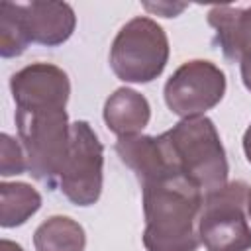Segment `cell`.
<instances>
[{
	"instance_id": "obj_1",
	"label": "cell",
	"mask_w": 251,
	"mask_h": 251,
	"mask_svg": "<svg viewBox=\"0 0 251 251\" xmlns=\"http://www.w3.org/2000/svg\"><path fill=\"white\" fill-rule=\"evenodd\" d=\"M141 192L145 249L196 251L200 247L198 216L202 210L204 192L176 171L141 184Z\"/></svg>"
},
{
	"instance_id": "obj_2",
	"label": "cell",
	"mask_w": 251,
	"mask_h": 251,
	"mask_svg": "<svg viewBox=\"0 0 251 251\" xmlns=\"http://www.w3.org/2000/svg\"><path fill=\"white\" fill-rule=\"evenodd\" d=\"M171 165L204 194L227 184V159L214 122L206 116L184 118L161 133Z\"/></svg>"
},
{
	"instance_id": "obj_3",
	"label": "cell",
	"mask_w": 251,
	"mask_h": 251,
	"mask_svg": "<svg viewBox=\"0 0 251 251\" xmlns=\"http://www.w3.org/2000/svg\"><path fill=\"white\" fill-rule=\"evenodd\" d=\"M16 127L29 175L53 190L59 184L71 143L67 110L61 106L16 108Z\"/></svg>"
},
{
	"instance_id": "obj_4",
	"label": "cell",
	"mask_w": 251,
	"mask_h": 251,
	"mask_svg": "<svg viewBox=\"0 0 251 251\" xmlns=\"http://www.w3.org/2000/svg\"><path fill=\"white\" fill-rule=\"evenodd\" d=\"M169 37L165 29L147 16L129 20L110 47V67L124 82H151L167 67Z\"/></svg>"
},
{
	"instance_id": "obj_5",
	"label": "cell",
	"mask_w": 251,
	"mask_h": 251,
	"mask_svg": "<svg viewBox=\"0 0 251 251\" xmlns=\"http://www.w3.org/2000/svg\"><path fill=\"white\" fill-rule=\"evenodd\" d=\"M249 184L233 180L204 194L198 216V237L206 251H249L251 226L247 222Z\"/></svg>"
},
{
	"instance_id": "obj_6",
	"label": "cell",
	"mask_w": 251,
	"mask_h": 251,
	"mask_svg": "<svg viewBox=\"0 0 251 251\" xmlns=\"http://www.w3.org/2000/svg\"><path fill=\"white\" fill-rule=\"evenodd\" d=\"M104 147L88 122L71 124V143L59 175V188L76 206H92L102 194Z\"/></svg>"
},
{
	"instance_id": "obj_7",
	"label": "cell",
	"mask_w": 251,
	"mask_h": 251,
	"mask_svg": "<svg viewBox=\"0 0 251 251\" xmlns=\"http://www.w3.org/2000/svg\"><path fill=\"white\" fill-rule=\"evenodd\" d=\"M165 104L176 116L198 118L212 110L226 94L224 71L206 59L182 63L165 82Z\"/></svg>"
},
{
	"instance_id": "obj_8",
	"label": "cell",
	"mask_w": 251,
	"mask_h": 251,
	"mask_svg": "<svg viewBox=\"0 0 251 251\" xmlns=\"http://www.w3.org/2000/svg\"><path fill=\"white\" fill-rule=\"evenodd\" d=\"M12 98L16 108L61 106L67 108L71 82L67 73L51 63H31L10 78Z\"/></svg>"
},
{
	"instance_id": "obj_9",
	"label": "cell",
	"mask_w": 251,
	"mask_h": 251,
	"mask_svg": "<svg viewBox=\"0 0 251 251\" xmlns=\"http://www.w3.org/2000/svg\"><path fill=\"white\" fill-rule=\"evenodd\" d=\"M12 8L29 43H39L47 47L61 45L73 35L76 25L75 10L67 2H12Z\"/></svg>"
},
{
	"instance_id": "obj_10",
	"label": "cell",
	"mask_w": 251,
	"mask_h": 251,
	"mask_svg": "<svg viewBox=\"0 0 251 251\" xmlns=\"http://www.w3.org/2000/svg\"><path fill=\"white\" fill-rule=\"evenodd\" d=\"M116 153L122 159V163L135 173L139 184H147L159 176H165L176 171L171 165V159L167 155L161 135L153 137V135L139 133L131 137H118Z\"/></svg>"
},
{
	"instance_id": "obj_11",
	"label": "cell",
	"mask_w": 251,
	"mask_h": 251,
	"mask_svg": "<svg viewBox=\"0 0 251 251\" xmlns=\"http://www.w3.org/2000/svg\"><path fill=\"white\" fill-rule=\"evenodd\" d=\"M208 24L216 31V43L229 61H241L251 49V4L249 6H212Z\"/></svg>"
},
{
	"instance_id": "obj_12",
	"label": "cell",
	"mask_w": 251,
	"mask_h": 251,
	"mask_svg": "<svg viewBox=\"0 0 251 251\" xmlns=\"http://www.w3.org/2000/svg\"><path fill=\"white\" fill-rule=\"evenodd\" d=\"M151 106L147 98L127 86L114 90L104 104V122L112 133L118 137L139 135L141 129L149 124Z\"/></svg>"
},
{
	"instance_id": "obj_13",
	"label": "cell",
	"mask_w": 251,
	"mask_h": 251,
	"mask_svg": "<svg viewBox=\"0 0 251 251\" xmlns=\"http://www.w3.org/2000/svg\"><path fill=\"white\" fill-rule=\"evenodd\" d=\"M35 251H82L86 233L78 222L69 216L47 218L33 233Z\"/></svg>"
},
{
	"instance_id": "obj_14",
	"label": "cell",
	"mask_w": 251,
	"mask_h": 251,
	"mask_svg": "<svg viewBox=\"0 0 251 251\" xmlns=\"http://www.w3.org/2000/svg\"><path fill=\"white\" fill-rule=\"evenodd\" d=\"M41 208V194L27 182L0 184V226L16 227L25 224Z\"/></svg>"
},
{
	"instance_id": "obj_15",
	"label": "cell",
	"mask_w": 251,
	"mask_h": 251,
	"mask_svg": "<svg viewBox=\"0 0 251 251\" xmlns=\"http://www.w3.org/2000/svg\"><path fill=\"white\" fill-rule=\"evenodd\" d=\"M29 39L12 8V2H0V55L4 59L22 55Z\"/></svg>"
},
{
	"instance_id": "obj_16",
	"label": "cell",
	"mask_w": 251,
	"mask_h": 251,
	"mask_svg": "<svg viewBox=\"0 0 251 251\" xmlns=\"http://www.w3.org/2000/svg\"><path fill=\"white\" fill-rule=\"evenodd\" d=\"M27 171V159L22 143L8 133L0 135V175L12 176Z\"/></svg>"
},
{
	"instance_id": "obj_17",
	"label": "cell",
	"mask_w": 251,
	"mask_h": 251,
	"mask_svg": "<svg viewBox=\"0 0 251 251\" xmlns=\"http://www.w3.org/2000/svg\"><path fill=\"white\" fill-rule=\"evenodd\" d=\"M147 10L163 14L165 18H175L178 12H182L186 8V4H171V2H163V4H145Z\"/></svg>"
},
{
	"instance_id": "obj_18",
	"label": "cell",
	"mask_w": 251,
	"mask_h": 251,
	"mask_svg": "<svg viewBox=\"0 0 251 251\" xmlns=\"http://www.w3.org/2000/svg\"><path fill=\"white\" fill-rule=\"evenodd\" d=\"M239 65H241V80H243L245 88L251 92V49L241 57Z\"/></svg>"
},
{
	"instance_id": "obj_19",
	"label": "cell",
	"mask_w": 251,
	"mask_h": 251,
	"mask_svg": "<svg viewBox=\"0 0 251 251\" xmlns=\"http://www.w3.org/2000/svg\"><path fill=\"white\" fill-rule=\"evenodd\" d=\"M243 153H245V159L251 163V126L243 133Z\"/></svg>"
},
{
	"instance_id": "obj_20",
	"label": "cell",
	"mask_w": 251,
	"mask_h": 251,
	"mask_svg": "<svg viewBox=\"0 0 251 251\" xmlns=\"http://www.w3.org/2000/svg\"><path fill=\"white\" fill-rule=\"evenodd\" d=\"M0 251H24V249H22V245H18L10 239H2L0 241Z\"/></svg>"
},
{
	"instance_id": "obj_21",
	"label": "cell",
	"mask_w": 251,
	"mask_h": 251,
	"mask_svg": "<svg viewBox=\"0 0 251 251\" xmlns=\"http://www.w3.org/2000/svg\"><path fill=\"white\" fill-rule=\"evenodd\" d=\"M247 218L251 220V192H249V198H247Z\"/></svg>"
}]
</instances>
